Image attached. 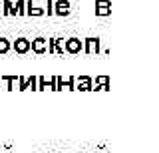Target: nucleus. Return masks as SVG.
I'll return each instance as SVG.
<instances>
[{
	"mask_svg": "<svg viewBox=\"0 0 159 153\" xmlns=\"http://www.w3.org/2000/svg\"><path fill=\"white\" fill-rule=\"evenodd\" d=\"M0 12H2V2H0Z\"/></svg>",
	"mask_w": 159,
	"mask_h": 153,
	"instance_id": "obj_16",
	"label": "nucleus"
},
{
	"mask_svg": "<svg viewBox=\"0 0 159 153\" xmlns=\"http://www.w3.org/2000/svg\"><path fill=\"white\" fill-rule=\"evenodd\" d=\"M111 14V2L109 0H96V16H109Z\"/></svg>",
	"mask_w": 159,
	"mask_h": 153,
	"instance_id": "obj_4",
	"label": "nucleus"
},
{
	"mask_svg": "<svg viewBox=\"0 0 159 153\" xmlns=\"http://www.w3.org/2000/svg\"><path fill=\"white\" fill-rule=\"evenodd\" d=\"M80 153H86V151H80Z\"/></svg>",
	"mask_w": 159,
	"mask_h": 153,
	"instance_id": "obj_18",
	"label": "nucleus"
},
{
	"mask_svg": "<svg viewBox=\"0 0 159 153\" xmlns=\"http://www.w3.org/2000/svg\"><path fill=\"white\" fill-rule=\"evenodd\" d=\"M76 90H82V92H89L93 90V80L88 76H80L76 78Z\"/></svg>",
	"mask_w": 159,
	"mask_h": 153,
	"instance_id": "obj_5",
	"label": "nucleus"
},
{
	"mask_svg": "<svg viewBox=\"0 0 159 153\" xmlns=\"http://www.w3.org/2000/svg\"><path fill=\"white\" fill-rule=\"evenodd\" d=\"M56 52H58V54H64V46L60 44V38L56 40Z\"/></svg>",
	"mask_w": 159,
	"mask_h": 153,
	"instance_id": "obj_15",
	"label": "nucleus"
},
{
	"mask_svg": "<svg viewBox=\"0 0 159 153\" xmlns=\"http://www.w3.org/2000/svg\"><path fill=\"white\" fill-rule=\"evenodd\" d=\"M12 48H14L16 54H26V52H30V40L28 38H16L14 44H12Z\"/></svg>",
	"mask_w": 159,
	"mask_h": 153,
	"instance_id": "obj_6",
	"label": "nucleus"
},
{
	"mask_svg": "<svg viewBox=\"0 0 159 153\" xmlns=\"http://www.w3.org/2000/svg\"><path fill=\"white\" fill-rule=\"evenodd\" d=\"M14 12H16L18 16H26V0H18V2L14 4Z\"/></svg>",
	"mask_w": 159,
	"mask_h": 153,
	"instance_id": "obj_12",
	"label": "nucleus"
},
{
	"mask_svg": "<svg viewBox=\"0 0 159 153\" xmlns=\"http://www.w3.org/2000/svg\"><path fill=\"white\" fill-rule=\"evenodd\" d=\"M0 82H2V80H0Z\"/></svg>",
	"mask_w": 159,
	"mask_h": 153,
	"instance_id": "obj_20",
	"label": "nucleus"
},
{
	"mask_svg": "<svg viewBox=\"0 0 159 153\" xmlns=\"http://www.w3.org/2000/svg\"><path fill=\"white\" fill-rule=\"evenodd\" d=\"M46 46H48L46 38H36V40L30 42V50L36 52V54H46Z\"/></svg>",
	"mask_w": 159,
	"mask_h": 153,
	"instance_id": "obj_7",
	"label": "nucleus"
},
{
	"mask_svg": "<svg viewBox=\"0 0 159 153\" xmlns=\"http://www.w3.org/2000/svg\"><path fill=\"white\" fill-rule=\"evenodd\" d=\"M12 0H2V12L0 14H4V16H10V12H12Z\"/></svg>",
	"mask_w": 159,
	"mask_h": 153,
	"instance_id": "obj_14",
	"label": "nucleus"
},
{
	"mask_svg": "<svg viewBox=\"0 0 159 153\" xmlns=\"http://www.w3.org/2000/svg\"><path fill=\"white\" fill-rule=\"evenodd\" d=\"M93 90H109V78L107 76H98L96 78V88Z\"/></svg>",
	"mask_w": 159,
	"mask_h": 153,
	"instance_id": "obj_10",
	"label": "nucleus"
},
{
	"mask_svg": "<svg viewBox=\"0 0 159 153\" xmlns=\"http://www.w3.org/2000/svg\"><path fill=\"white\" fill-rule=\"evenodd\" d=\"M52 10H54V14H58V16H68V14L72 12V4H70V0H54Z\"/></svg>",
	"mask_w": 159,
	"mask_h": 153,
	"instance_id": "obj_1",
	"label": "nucleus"
},
{
	"mask_svg": "<svg viewBox=\"0 0 159 153\" xmlns=\"http://www.w3.org/2000/svg\"><path fill=\"white\" fill-rule=\"evenodd\" d=\"M106 153H107V151H106Z\"/></svg>",
	"mask_w": 159,
	"mask_h": 153,
	"instance_id": "obj_21",
	"label": "nucleus"
},
{
	"mask_svg": "<svg viewBox=\"0 0 159 153\" xmlns=\"http://www.w3.org/2000/svg\"><path fill=\"white\" fill-rule=\"evenodd\" d=\"M36 82H38V76H20L18 78V90L20 92L36 90Z\"/></svg>",
	"mask_w": 159,
	"mask_h": 153,
	"instance_id": "obj_2",
	"label": "nucleus"
},
{
	"mask_svg": "<svg viewBox=\"0 0 159 153\" xmlns=\"http://www.w3.org/2000/svg\"><path fill=\"white\" fill-rule=\"evenodd\" d=\"M60 153H70V151H60Z\"/></svg>",
	"mask_w": 159,
	"mask_h": 153,
	"instance_id": "obj_17",
	"label": "nucleus"
},
{
	"mask_svg": "<svg viewBox=\"0 0 159 153\" xmlns=\"http://www.w3.org/2000/svg\"><path fill=\"white\" fill-rule=\"evenodd\" d=\"M26 14L28 16H44V8L40 6H32V2H26Z\"/></svg>",
	"mask_w": 159,
	"mask_h": 153,
	"instance_id": "obj_9",
	"label": "nucleus"
},
{
	"mask_svg": "<svg viewBox=\"0 0 159 153\" xmlns=\"http://www.w3.org/2000/svg\"><path fill=\"white\" fill-rule=\"evenodd\" d=\"M44 153H50V151H44Z\"/></svg>",
	"mask_w": 159,
	"mask_h": 153,
	"instance_id": "obj_19",
	"label": "nucleus"
},
{
	"mask_svg": "<svg viewBox=\"0 0 159 153\" xmlns=\"http://www.w3.org/2000/svg\"><path fill=\"white\" fill-rule=\"evenodd\" d=\"M10 48H12V44H10L8 38H0V56L8 54V52H10Z\"/></svg>",
	"mask_w": 159,
	"mask_h": 153,
	"instance_id": "obj_13",
	"label": "nucleus"
},
{
	"mask_svg": "<svg viewBox=\"0 0 159 153\" xmlns=\"http://www.w3.org/2000/svg\"><path fill=\"white\" fill-rule=\"evenodd\" d=\"M84 52L86 54L99 52V38H86L84 40Z\"/></svg>",
	"mask_w": 159,
	"mask_h": 153,
	"instance_id": "obj_8",
	"label": "nucleus"
},
{
	"mask_svg": "<svg viewBox=\"0 0 159 153\" xmlns=\"http://www.w3.org/2000/svg\"><path fill=\"white\" fill-rule=\"evenodd\" d=\"M64 50L68 54H80L84 50V42L80 40V38H70V40H66V44H64Z\"/></svg>",
	"mask_w": 159,
	"mask_h": 153,
	"instance_id": "obj_3",
	"label": "nucleus"
},
{
	"mask_svg": "<svg viewBox=\"0 0 159 153\" xmlns=\"http://www.w3.org/2000/svg\"><path fill=\"white\" fill-rule=\"evenodd\" d=\"M0 80L6 82V90H14V86H16L18 78H16V76H0Z\"/></svg>",
	"mask_w": 159,
	"mask_h": 153,
	"instance_id": "obj_11",
	"label": "nucleus"
}]
</instances>
